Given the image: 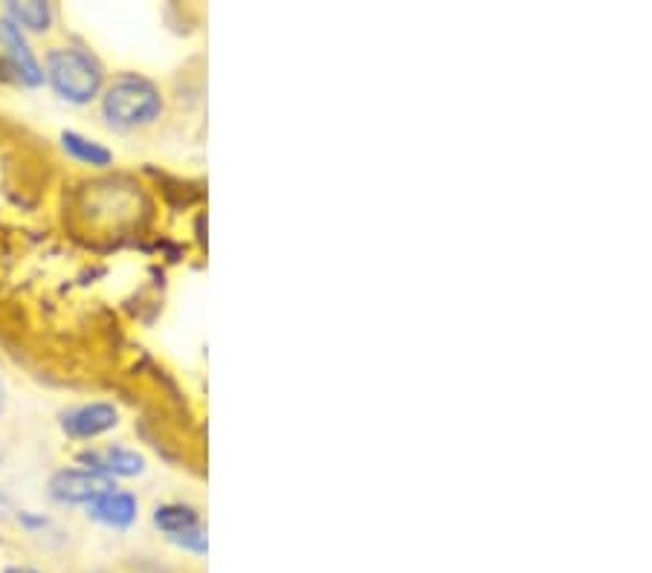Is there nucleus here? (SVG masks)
Instances as JSON below:
<instances>
[{"instance_id": "nucleus-1", "label": "nucleus", "mask_w": 652, "mask_h": 573, "mask_svg": "<svg viewBox=\"0 0 652 573\" xmlns=\"http://www.w3.org/2000/svg\"><path fill=\"white\" fill-rule=\"evenodd\" d=\"M105 117L110 125L117 127H136L148 125L154 119L160 117L162 99L160 90L140 76H119L105 94Z\"/></svg>"}, {"instance_id": "nucleus-2", "label": "nucleus", "mask_w": 652, "mask_h": 573, "mask_svg": "<svg viewBox=\"0 0 652 573\" xmlns=\"http://www.w3.org/2000/svg\"><path fill=\"white\" fill-rule=\"evenodd\" d=\"M50 70V82L56 94L64 96L68 101H90L99 87H102V68L90 52L79 50V47H59L50 52L47 59Z\"/></svg>"}, {"instance_id": "nucleus-3", "label": "nucleus", "mask_w": 652, "mask_h": 573, "mask_svg": "<svg viewBox=\"0 0 652 573\" xmlns=\"http://www.w3.org/2000/svg\"><path fill=\"white\" fill-rule=\"evenodd\" d=\"M52 498L59 501H70V504H90L105 492H113V480L105 478L99 473H79V470H68L59 473L50 480Z\"/></svg>"}, {"instance_id": "nucleus-4", "label": "nucleus", "mask_w": 652, "mask_h": 573, "mask_svg": "<svg viewBox=\"0 0 652 573\" xmlns=\"http://www.w3.org/2000/svg\"><path fill=\"white\" fill-rule=\"evenodd\" d=\"M117 417V409L108 403L82 405V409H76V412H70L64 417V431L73 435V438H96V435L113 429Z\"/></svg>"}, {"instance_id": "nucleus-5", "label": "nucleus", "mask_w": 652, "mask_h": 573, "mask_svg": "<svg viewBox=\"0 0 652 573\" xmlns=\"http://www.w3.org/2000/svg\"><path fill=\"white\" fill-rule=\"evenodd\" d=\"M82 464L90 466V473H99L105 478L110 475H140L145 470L143 455L128 452V449H102V452H82Z\"/></svg>"}, {"instance_id": "nucleus-6", "label": "nucleus", "mask_w": 652, "mask_h": 573, "mask_svg": "<svg viewBox=\"0 0 652 573\" xmlns=\"http://www.w3.org/2000/svg\"><path fill=\"white\" fill-rule=\"evenodd\" d=\"M90 515L110 527H128L136 519V498L131 492H105L90 501Z\"/></svg>"}, {"instance_id": "nucleus-7", "label": "nucleus", "mask_w": 652, "mask_h": 573, "mask_svg": "<svg viewBox=\"0 0 652 573\" xmlns=\"http://www.w3.org/2000/svg\"><path fill=\"white\" fill-rule=\"evenodd\" d=\"M0 35L7 38V47H9V56H12V61H15L17 73H21V78H24L26 85H41L44 76H41V68H38V61H35L33 50L26 47L24 35H21V29H17L15 21H3L0 24Z\"/></svg>"}, {"instance_id": "nucleus-8", "label": "nucleus", "mask_w": 652, "mask_h": 573, "mask_svg": "<svg viewBox=\"0 0 652 573\" xmlns=\"http://www.w3.org/2000/svg\"><path fill=\"white\" fill-rule=\"evenodd\" d=\"M154 524H157L160 531L169 533V536H178V533L197 527V513L192 510V507L166 504V507H157V513H154Z\"/></svg>"}, {"instance_id": "nucleus-9", "label": "nucleus", "mask_w": 652, "mask_h": 573, "mask_svg": "<svg viewBox=\"0 0 652 573\" xmlns=\"http://www.w3.org/2000/svg\"><path fill=\"white\" fill-rule=\"evenodd\" d=\"M61 143H64V148H68L76 160L87 162V166H108V162L113 160V154H110L108 148H102L99 143H90V139H85L82 134H73V131H68V134L61 136Z\"/></svg>"}, {"instance_id": "nucleus-10", "label": "nucleus", "mask_w": 652, "mask_h": 573, "mask_svg": "<svg viewBox=\"0 0 652 573\" xmlns=\"http://www.w3.org/2000/svg\"><path fill=\"white\" fill-rule=\"evenodd\" d=\"M9 12L17 24L29 26V29H47L52 21V9L41 0H26V3H9Z\"/></svg>"}, {"instance_id": "nucleus-11", "label": "nucleus", "mask_w": 652, "mask_h": 573, "mask_svg": "<svg viewBox=\"0 0 652 573\" xmlns=\"http://www.w3.org/2000/svg\"><path fill=\"white\" fill-rule=\"evenodd\" d=\"M171 539L178 541V545H183V548L195 550V553H206V533L201 531V524L192 527V531H183L178 533V536H171Z\"/></svg>"}, {"instance_id": "nucleus-12", "label": "nucleus", "mask_w": 652, "mask_h": 573, "mask_svg": "<svg viewBox=\"0 0 652 573\" xmlns=\"http://www.w3.org/2000/svg\"><path fill=\"white\" fill-rule=\"evenodd\" d=\"M21 524H26V527H47V519H35V515L21 513Z\"/></svg>"}, {"instance_id": "nucleus-13", "label": "nucleus", "mask_w": 652, "mask_h": 573, "mask_svg": "<svg viewBox=\"0 0 652 573\" xmlns=\"http://www.w3.org/2000/svg\"><path fill=\"white\" fill-rule=\"evenodd\" d=\"M9 510H12V501H9V498L0 492V515H7Z\"/></svg>"}, {"instance_id": "nucleus-14", "label": "nucleus", "mask_w": 652, "mask_h": 573, "mask_svg": "<svg viewBox=\"0 0 652 573\" xmlns=\"http://www.w3.org/2000/svg\"><path fill=\"white\" fill-rule=\"evenodd\" d=\"M7 573H35L33 568H9Z\"/></svg>"}, {"instance_id": "nucleus-15", "label": "nucleus", "mask_w": 652, "mask_h": 573, "mask_svg": "<svg viewBox=\"0 0 652 573\" xmlns=\"http://www.w3.org/2000/svg\"><path fill=\"white\" fill-rule=\"evenodd\" d=\"M3 403H7V391H3V382H0V412H3Z\"/></svg>"}]
</instances>
